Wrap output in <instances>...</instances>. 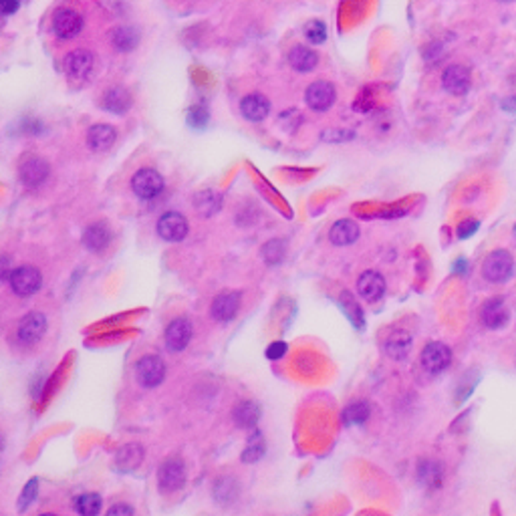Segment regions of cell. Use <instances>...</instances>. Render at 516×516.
<instances>
[{"label":"cell","instance_id":"obj_1","mask_svg":"<svg viewBox=\"0 0 516 516\" xmlns=\"http://www.w3.org/2000/svg\"><path fill=\"white\" fill-rule=\"evenodd\" d=\"M515 269V260L506 250H494L490 252L482 264V274L490 282H505Z\"/></svg>","mask_w":516,"mask_h":516},{"label":"cell","instance_id":"obj_2","mask_svg":"<svg viewBox=\"0 0 516 516\" xmlns=\"http://www.w3.org/2000/svg\"><path fill=\"white\" fill-rule=\"evenodd\" d=\"M135 377L142 387H156L166 377V363L157 355H146L135 365Z\"/></svg>","mask_w":516,"mask_h":516},{"label":"cell","instance_id":"obj_3","mask_svg":"<svg viewBox=\"0 0 516 516\" xmlns=\"http://www.w3.org/2000/svg\"><path fill=\"white\" fill-rule=\"evenodd\" d=\"M132 188H134L135 196L142 200H152L157 194L164 190V178L157 174L156 169L144 168L139 169L132 180Z\"/></svg>","mask_w":516,"mask_h":516},{"label":"cell","instance_id":"obj_4","mask_svg":"<svg viewBox=\"0 0 516 516\" xmlns=\"http://www.w3.org/2000/svg\"><path fill=\"white\" fill-rule=\"evenodd\" d=\"M41 282H43V277H41L39 269H34V267H19V269L12 270L11 287L19 297L34 294L41 289Z\"/></svg>","mask_w":516,"mask_h":516},{"label":"cell","instance_id":"obj_5","mask_svg":"<svg viewBox=\"0 0 516 516\" xmlns=\"http://www.w3.org/2000/svg\"><path fill=\"white\" fill-rule=\"evenodd\" d=\"M157 234L168 242H180L188 234V222L186 218L178 212L164 214L157 220Z\"/></svg>","mask_w":516,"mask_h":516},{"label":"cell","instance_id":"obj_6","mask_svg":"<svg viewBox=\"0 0 516 516\" xmlns=\"http://www.w3.org/2000/svg\"><path fill=\"white\" fill-rule=\"evenodd\" d=\"M157 482L159 490L164 492H174L182 488V484L186 482V468L182 460H168L162 464L159 474H157Z\"/></svg>","mask_w":516,"mask_h":516},{"label":"cell","instance_id":"obj_7","mask_svg":"<svg viewBox=\"0 0 516 516\" xmlns=\"http://www.w3.org/2000/svg\"><path fill=\"white\" fill-rule=\"evenodd\" d=\"M304 99L314 111H327L335 103V87L327 81H314L304 93Z\"/></svg>","mask_w":516,"mask_h":516},{"label":"cell","instance_id":"obj_8","mask_svg":"<svg viewBox=\"0 0 516 516\" xmlns=\"http://www.w3.org/2000/svg\"><path fill=\"white\" fill-rule=\"evenodd\" d=\"M83 29V19L79 16L77 12L71 11V9H59L53 16V31L59 39L67 41L77 36Z\"/></svg>","mask_w":516,"mask_h":516},{"label":"cell","instance_id":"obj_9","mask_svg":"<svg viewBox=\"0 0 516 516\" xmlns=\"http://www.w3.org/2000/svg\"><path fill=\"white\" fill-rule=\"evenodd\" d=\"M452 361V351L444 343H427L422 351V365L430 373H440L450 365Z\"/></svg>","mask_w":516,"mask_h":516},{"label":"cell","instance_id":"obj_10","mask_svg":"<svg viewBox=\"0 0 516 516\" xmlns=\"http://www.w3.org/2000/svg\"><path fill=\"white\" fill-rule=\"evenodd\" d=\"M442 85L452 95H464L470 89V71L464 65H450L442 75Z\"/></svg>","mask_w":516,"mask_h":516},{"label":"cell","instance_id":"obj_11","mask_svg":"<svg viewBox=\"0 0 516 516\" xmlns=\"http://www.w3.org/2000/svg\"><path fill=\"white\" fill-rule=\"evenodd\" d=\"M46 331V317L43 313H29L23 317L21 325H19V337L26 345H33L36 341H41V337L45 335Z\"/></svg>","mask_w":516,"mask_h":516},{"label":"cell","instance_id":"obj_12","mask_svg":"<svg viewBox=\"0 0 516 516\" xmlns=\"http://www.w3.org/2000/svg\"><path fill=\"white\" fill-rule=\"evenodd\" d=\"M93 69V55L85 49H77L65 56V71L71 79L83 81Z\"/></svg>","mask_w":516,"mask_h":516},{"label":"cell","instance_id":"obj_13","mask_svg":"<svg viewBox=\"0 0 516 516\" xmlns=\"http://www.w3.org/2000/svg\"><path fill=\"white\" fill-rule=\"evenodd\" d=\"M49 178V166L41 157H29L21 166V182L26 188H36Z\"/></svg>","mask_w":516,"mask_h":516},{"label":"cell","instance_id":"obj_14","mask_svg":"<svg viewBox=\"0 0 516 516\" xmlns=\"http://www.w3.org/2000/svg\"><path fill=\"white\" fill-rule=\"evenodd\" d=\"M192 325L188 319H176L166 329V345L169 351H182L190 343Z\"/></svg>","mask_w":516,"mask_h":516},{"label":"cell","instance_id":"obj_15","mask_svg":"<svg viewBox=\"0 0 516 516\" xmlns=\"http://www.w3.org/2000/svg\"><path fill=\"white\" fill-rule=\"evenodd\" d=\"M357 292L369 303L379 301L383 297V292H385V281H383L382 274L375 272V270L363 272L359 277V281H357Z\"/></svg>","mask_w":516,"mask_h":516},{"label":"cell","instance_id":"obj_16","mask_svg":"<svg viewBox=\"0 0 516 516\" xmlns=\"http://www.w3.org/2000/svg\"><path fill=\"white\" fill-rule=\"evenodd\" d=\"M240 307V292H222L212 303V317L220 323L234 319Z\"/></svg>","mask_w":516,"mask_h":516},{"label":"cell","instance_id":"obj_17","mask_svg":"<svg viewBox=\"0 0 516 516\" xmlns=\"http://www.w3.org/2000/svg\"><path fill=\"white\" fill-rule=\"evenodd\" d=\"M510 319V311L502 299H490L482 307V323L488 329H502Z\"/></svg>","mask_w":516,"mask_h":516},{"label":"cell","instance_id":"obj_18","mask_svg":"<svg viewBox=\"0 0 516 516\" xmlns=\"http://www.w3.org/2000/svg\"><path fill=\"white\" fill-rule=\"evenodd\" d=\"M412 351V335L404 329H395L385 339V353L392 359H405L407 353Z\"/></svg>","mask_w":516,"mask_h":516},{"label":"cell","instance_id":"obj_19","mask_svg":"<svg viewBox=\"0 0 516 516\" xmlns=\"http://www.w3.org/2000/svg\"><path fill=\"white\" fill-rule=\"evenodd\" d=\"M359 238V226L351 220H339L329 230V240L335 247H349Z\"/></svg>","mask_w":516,"mask_h":516},{"label":"cell","instance_id":"obj_20","mask_svg":"<svg viewBox=\"0 0 516 516\" xmlns=\"http://www.w3.org/2000/svg\"><path fill=\"white\" fill-rule=\"evenodd\" d=\"M240 111H242V115L247 117L248 121H262V119L269 115L270 103L267 97L252 93V95H247V97L242 99Z\"/></svg>","mask_w":516,"mask_h":516},{"label":"cell","instance_id":"obj_21","mask_svg":"<svg viewBox=\"0 0 516 516\" xmlns=\"http://www.w3.org/2000/svg\"><path fill=\"white\" fill-rule=\"evenodd\" d=\"M115 137H117V134H115V129H113L111 125H93L89 129V134H87V144L95 152H105V149H109L115 144Z\"/></svg>","mask_w":516,"mask_h":516},{"label":"cell","instance_id":"obj_22","mask_svg":"<svg viewBox=\"0 0 516 516\" xmlns=\"http://www.w3.org/2000/svg\"><path fill=\"white\" fill-rule=\"evenodd\" d=\"M111 240V232L105 224H91L85 234H83V244L89 248L91 252H101L109 247Z\"/></svg>","mask_w":516,"mask_h":516},{"label":"cell","instance_id":"obj_23","mask_svg":"<svg viewBox=\"0 0 516 516\" xmlns=\"http://www.w3.org/2000/svg\"><path fill=\"white\" fill-rule=\"evenodd\" d=\"M103 107H105L107 111L124 115V113L132 107V97H129V93L121 89V87H111V89L105 91V95H103Z\"/></svg>","mask_w":516,"mask_h":516},{"label":"cell","instance_id":"obj_24","mask_svg":"<svg viewBox=\"0 0 516 516\" xmlns=\"http://www.w3.org/2000/svg\"><path fill=\"white\" fill-rule=\"evenodd\" d=\"M317 61H319V56L314 51L311 49H307V46H294L291 53H289V63H291V67L294 71H299V73H309V71H313L317 67Z\"/></svg>","mask_w":516,"mask_h":516},{"label":"cell","instance_id":"obj_25","mask_svg":"<svg viewBox=\"0 0 516 516\" xmlns=\"http://www.w3.org/2000/svg\"><path fill=\"white\" fill-rule=\"evenodd\" d=\"M260 417V407L254 402H242L236 405L234 420L240 427H254Z\"/></svg>","mask_w":516,"mask_h":516},{"label":"cell","instance_id":"obj_26","mask_svg":"<svg viewBox=\"0 0 516 516\" xmlns=\"http://www.w3.org/2000/svg\"><path fill=\"white\" fill-rule=\"evenodd\" d=\"M371 414V407L367 402H353L345 407L343 412V424L345 426H359Z\"/></svg>","mask_w":516,"mask_h":516},{"label":"cell","instance_id":"obj_27","mask_svg":"<svg viewBox=\"0 0 516 516\" xmlns=\"http://www.w3.org/2000/svg\"><path fill=\"white\" fill-rule=\"evenodd\" d=\"M137 41H139V36L135 33V29H129V26H119L111 33V43L117 51H132L137 45Z\"/></svg>","mask_w":516,"mask_h":516},{"label":"cell","instance_id":"obj_28","mask_svg":"<svg viewBox=\"0 0 516 516\" xmlns=\"http://www.w3.org/2000/svg\"><path fill=\"white\" fill-rule=\"evenodd\" d=\"M417 476H420V482L422 484L436 488V486L442 484L444 470H442V466L436 464V462H422V464H420V470H417Z\"/></svg>","mask_w":516,"mask_h":516},{"label":"cell","instance_id":"obj_29","mask_svg":"<svg viewBox=\"0 0 516 516\" xmlns=\"http://www.w3.org/2000/svg\"><path fill=\"white\" fill-rule=\"evenodd\" d=\"M75 510L83 516H95L101 510V498L97 494H83L75 500Z\"/></svg>","mask_w":516,"mask_h":516},{"label":"cell","instance_id":"obj_30","mask_svg":"<svg viewBox=\"0 0 516 516\" xmlns=\"http://www.w3.org/2000/svg\"><path fill=\"white\" fill-rule=\"evenodd\" d=\"M262 454H264V442H262V436H260V434H252L250 440H248L247 450L242 452V460L257 462L262 458Z\"/></svg>","mask_w":516,"mask_h":516},{"label":"cell","instance_id":"obj_31","mask_svg":"<svg viewBox=\"0 0 516 516\" xmlns=\"http://www.w3.org/2000/svg\"><path fill=\"white\" fill-rule=\"evenodd\" d=\"M200 196L202 198H198L196 204H198V210H200L202 216H210V214H214L220 208V198L214 192H202Z\"/></svg>","mask_w":516,"mask_h":516},{"label":"cell","instance_id":"obj_32","mask_svg":"<svg viewBox=\"0 0 516 516\" xmlns=\"http://www.w3.org/2000/svg\"><path fill=\"white\" fill-rule=\"evenodd\" d=\"M304 34H307V39H309L313 45H321V43H325L327 39L325 24L321 23V21H311V23L304 26Z\"/></svg>","mask_w":516,"mask_h":516},{"label":"cell","instance_id":"obj_33","mask_svg":"<svg viewBox=\"0 0 516 516\" xmlns=\"http://www.w3.org/2000/svg\"><path fill=\"white\" fill-rule=\"evenodd\" d=\"M262 257L269 264H277L281 262V258L284 257V247H282L281 240H270L267 247L262 248Z\"/></svg>","mask_w":516,"mask_h":516},{"label":"cell","instance_id":"obj_34","mask_svg":"<svg viewBox=\"0 0 516 516\" xmlns=\"http://www.w3.org/2000/svg\"><path fill=\"white\" fill-rule=\"evenodd\" d=\"M188 121H190V125H194V127H206V124H208V111H206V107H204V105L192 107L190 113H188Z\"/></svg>","mask_w":516,"mask_h":516},{"label":"cell","instance_id":"obj_35","mask_svg":"<svg viewBox=\"0 0 516 516\" xmlns=\"http://www.w3.org/2000/svg\"><path fill=\"white\" fill-rule=\"evenodd\" d=\"M36 488H39V480H36V478H33L31 482L26 484V488H24L23 496H21V506H19L21 510H24L26 506L33 502V498L36 496Z\"/></svg>","mask_w":516,"mask_h":516},{"label":"cell","instance_id":"obj_36","mask_svg":"<svg viewBox=\"0 0 516 516\" xmlns=\"http://www.w3.org/2000/svg\"><path fill=\"white\" fill-rule=\"evenodd\" d=\"M478 230V222L476 220H464L460 226H458V230H456V234H458V238H470L474 232Z\"/></svg>","mask_w":516,"mask_h":516},{"label":"cell","instance_id":"obj_37","mask_svg":"<svg viewBox=\"0 0 516 516\" xmlns=\"http://www.w3.org/2000/svg\"><path fill=\"white\" fill-rule=\"evenodd\" d=\"M282 355H287V343H282V341H277V343H272L267 349V357L269 359H281Z\"/></svg>","mask_w":516,"mask_h":516},{"label":"cell","instance_id":"obj_38","mask_svg":"<svg viewBox=\"0 0 516 516\" xmlns=\"http://www.w3.org/2000/svg\"><path fill=\"white\" fill-rule=\"evenodd\" d=\"M107 515L109 516H129V515H134V508H132L129 505H117V506H111Z\"/></svg>","mask_w":516,"mask_h":516},{"label":"cell","instance_id":"obj_39","mask_svg":"<svg viewBox=\"0 0 516 516\" xmlns=\"http://www.w3.org/2000/svg\"><path fill=\"white\" fill-rule=\"evenodd\" d=\"M19 4H21V0H0V9L4 14H12L19 11Z\"/></svg>","mask_w":516,"mask_h":516},{"label":"cell","instance_id":"obj_40","mask_svg":"<svg viewBox=\"0 0 516 516\" xmlns=\"http://www.w3.org/2000/svg\"><path fill=\"white\" fill-rule=\"evenodd\" d=\"M502 109L508 113H512V115H516V95L515 97H508V99L502 101Z\"/></svg>","mask_w":516,"mask_h":516},{"label":"cell","instance_id":"obj_41","mask_svg":"<svg viewBox=\"0 0 516 516\" xmlns=\"http://www.w3.org/2000/svg\"><path fill=\"white\" fill-rule=\"evenodd\" d=\"M500 2H512V0H500Z\"/></svg>","mask_w":516,"mask_h":516},{"label":"cell","instance_id":"obj_42","mask_svg":"<svg viewBox=\"0 0 516 516\" xmlns=\"http://www.w3.org/2000/svg\"><path fill=\"white\" fill-rule=\"evenodd\" d=\"M515 234H516V226H515Z\"/></svg>","mask_w":516,"mask_h":516}]
</instances>
